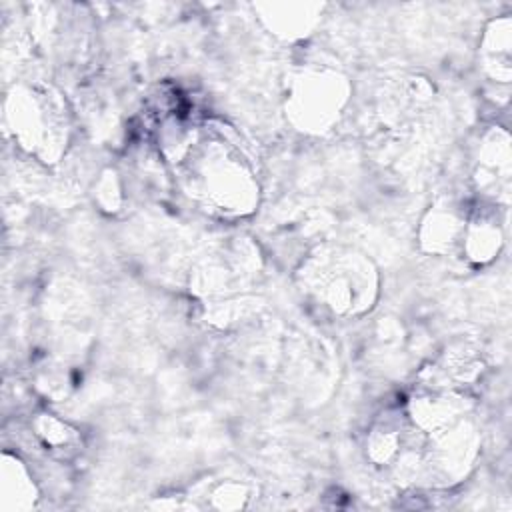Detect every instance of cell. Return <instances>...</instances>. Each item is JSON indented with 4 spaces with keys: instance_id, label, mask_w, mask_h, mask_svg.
Returning <instances> with one entry per match:
<instances>
[{
    "instance_id": "obj_1",
    "label": "cell",
    "mask_w": 512,
    "mask_h": 512,
    "mask_svg": "<svg viewBox=\"0 0 512 512\" xmlns=\"http://www.w3.org/2000/svg\"><path fill=\"white\" fill-rule=\"evenodd\" d=\"M164 152L182 192L220 218H244L258 206L256 168L240 142L216 122L176 126Z\"/></svg>"
},
{
    "instance_id": "obj_2",
    "label": "cell",
    "mask_w": 512,
    "mask_h": 512,
    "mask_svg": "<svg viewBox=\"0 0 512 512\" xmlns=\"http://www.w3.org/2000/svg\"><path fill=\"white\" fill-rule=\"evenodd\" d=\"M304 298L336 318L366 314L378 298V270L360 250L346 244L314 248L298 268Z\"/></svg>"
},
{
    "instance_id": "obj_3",
    "label": "cell",
    "mask_w": 512,
    "mask_h": 512,
    "mask_svg": "<svg viewBox=\"0 0 512 512\" xmlns=\"http://www.w3.org/2000/svg\"><path fill=\"white\" fill-rule=\"evenodd\" d=\"M4 130L26 154L56 164L70 138L68 106L44 82L16 84L4 100Z\"/></svg>"
},
{
    "instance_id": "obj_4",
    "label": "cell",
    "mask_w": 512,
    "mask_h": 512,
    "mask_svg": "<svg viewBox=\"0 0 512 512\" xmlns=\"http://www.w3.org/2000/svg\"><path fill=\"white\" fill-rule=\"evenodd\" d=\"M350 98V82L328 66H308L294 74L286 94L290 124L308 134L330 130Z\"/></svg>"
},
{
    "instance_id": "obj_5",
    "label": "cell",
    "mask_w": 512,
    "mask_h": 512,
    "mask_svg": "<svg viewBox=\"0 0 512 512\" xmlns=\"http://www.w3.org/2000/svg\"><path fill=\"white\" fill-rule=\"evenodd\" d=\"M510 138L502 128L488 130L474 154V184L486 202L506 204L510 196Z\"/></svg>"
},
{
    "instance_id": "obj_6",
    "label": "cell",
    "mask_w": 512,
    "mask_h": 512,
    "mask_svg": "<svg viewBox=\"0 0 512 512\" xmlns=\"http://www.w3.org/2000/svg\"><path fill=\"white\" fill-rule=\"evenodd\" d=\"M492 208L494 206L488 204L468 206L456 258L474 266L488 264L496 258L502 248L504 234L498 214Z\"/></svg>"
},
{
    "instance_id": "obj_7",
    "label": "cell",
    "mask_w": 512,
    "mask_h": 512,
    "mask_svg": "<svg viewBox=\"0 0 512 512\" xmlns=\"http://www.w3.org/2000/svg\"><path fill=\"white\" fill-rule=\"evenodd\" d=\"M322 8V4L314 2H268L258 4L256 12L272 34L292 40L312 32L320 20Z\"/></svg>"
},
{
    "instance_id": "obj_8",
    "label": "cell",
    "mask_w": 512,
    "mask_h": 512,
    "mask_svg": "<svg viewBox=\"0 0 512 512\" xmlns=\"http://www.w3.org/2000/svg\"><path fill=\"white\" fill-rule=\"evenodd\" d=\"M512 22L510 16H498L488 22L480 40V62L484 72L502 84L510 82L512 76Z\"/></svg>"
},
{
    "instance_id": "obj_9",
    "label": "cell",
    "mask_w": 512,
    "mask_h": 512,
    "mask_svg": "<svg viewBox=\"0 0 512 512\" xmlns=\"http://www.w3.org/2000/svg\"><path fill=\"white\" fill-rule=\"evenodd\" d=\"M256 494V488L250 480H240L236 476H224V478H206L198 482L190 496L204 498V508H220V510H232V508H244L248 506V500Z\"/></svg>"
},
{
    "instance_id": "obj_10",
    "label": "cell",
    "mask_w": 512,
    "mask_h": 512,
    "mask_svg": "<svg viewBox=\"0 0 512 512\" xmlns=\"http://www.w3.org/2000/svg\"><path fill=\"white\" fill-rule=\"evenodd\" d=\"M0 508L2 510H28L36 500V486L26 466L12 454H2L0 468Z\"/></svg>"
},
{
    "instance_id": "obj_11",
    "label": "cell",
    "mask_w": 512,
    "mask_h": 512,
    "mask_svg": "<svg viewBox=\"0 0 512 512\" xmlns=\"http://www.w3.org/2000/svg\"><path fill=\"white\" fill-rule=\"evenodd\" d=\"M32 428L42 446H46V450H50L52 454L66 456L80 446L78 430H74L68 422L60 420L54 414H38L32 422Z\"/></svg>"
}]
</instances>
